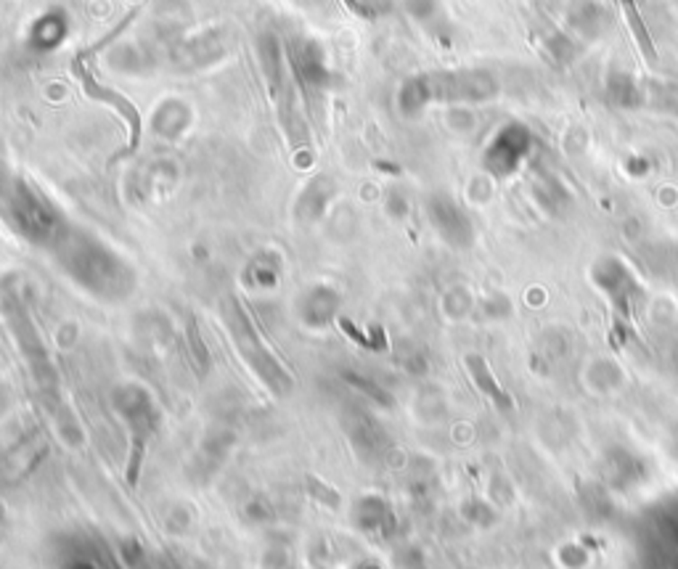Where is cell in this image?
Instances as JSON below:
<instances>
[{
  "label": "cell",
  "instance_id": "cell-1",
  "mask_svg": "<svg viewBox=\"0 0 678 569\" xmlns=\"http://www.w3.org/2000/svg\"><path fill=\"white\" fill-rule=\"evenodd\" d=\"M77 75H80V80H83V88H85V93L91 95V98H96V101H103V103H112L120 114H122V120H125V125H128V148H125V156H130V154H136L138 151V146H141V133H144V125H141V114H138V109L125 98L122 93H117V91H112V88H106V85H101L96 77L77 61Z\"/></svg>",
  "mask_w": 678,
  "mask_h": 569
}]
</instances>
